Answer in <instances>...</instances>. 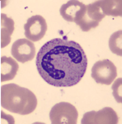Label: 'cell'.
I'll use <instances>...</instances> for the list:
<instances>
[{
	"label": "cell",
	"instance_id": "obj_2",
	"mask_svg": "<svg viewBox=\"0 0 122 124\" xmlns=\"http://www.w3.org/2000/svg\"><path fill=\"white\" fill-rule=\"evenodd\" d=\"M1 105L3 108L20 115H28L37 107L36 96L27 88L15 84L1 87Z\"/></svg>",
	"mask_w": 122,
	"mask_h": 124
},
{
	"label": "cell",
	"instance_id": "obj_7",
	"mask_svg": "<svg viewBox=\"0 0 122 124\" xmlns=\"http://www.w3.org/2000/svg\"><path fill=\"white\" fill-rule=\"evenodd\" d=\"M12 55L17 61L22 63L31 61L35 58L36 47L28 39H18L13 44Z\"/></svg>",
	"mask_w": 122,
	"mask_h": 124
},
{
	"label": "cell",
	"instance_id": "obj_5",
	"mask_svg": "<svg viewBox=\"0 0 122 124\" xmlns=\"http://www.w3.org/2000/svg\"><path fill=\"white\" fill-rule=\"evenodd\" d=\"M47 23L41 15L31 17L24 25L25 37L31 41H39L44 37L47 31Z\"/></svg>",
	"mask_w": 122,
	"mask_h": 124
},
{
	"label": "cell",
	"instance_id": "obj_12",
	"mask_svg": "<svg viewBox=\"0 0 122 124\" xmlns=\"http://www.w3.org/2000/svg\"><path fill=\"white\" fill-rule=\"evenodd\" d=\"M109 47L111 52L117 55H122V31H115L111 36L109 40Z\"/></svg>",
	"mask_w": 122,
	"mask_h": 124
},
{
	"label": "cell",
	"instance_id": "obj_9",
	"mask_svg": "<svg viewBox=\"0 0 122 124\" xmlns=\"http://www.w3.org/2000/svg\"><path fill=\"white\" fill-rule=\"evenodd\" d=\"M19 65L13 58L1 57V82L12 80L17 75Z\"/></svg>",
	"mask_w": 122,
	"mask_h": 124
},
{
	"label": "cell",
	"instance_id": "obj_14",
	"mask_svg": "<svg viewBox=\"0 0 122 124\" xmlns=\"http://www.w3.org/2000/svg\"><path fill=\"white\" fill-rule=\"evenodd\" d=\"M121 86H122V79L119 78L114 82L112 85V90L113 95L115 97V100L118 103H122V91H121Z\"/></svg>",
	"mask_w": 122,
	"mask_h": 124
},
{
	"label": "cell",
	"instance_id": "obj_10",
	"mask_svg": "<svg viewBox=\"0 0 122 124\" xmlns=\"http://www.w3.org/2000/svg\"><path fill=\"white\" fill-rule=\"evenodd\" d=\"M15 29L13 19L4 13L1 14V48H4L11 41V37Z\"/></svg>",
	"mask_w": 122,
	"mask_h": 124
},
{
	"label": "cell",
	"instance_id": "obj_11",
	"mask_svg": "<svg viewBox=\"0 0 122 124\" xmlns=\"http://www.w3.org/2000/svg\"><path fill=\"white\" fill-rule=\"evenodd\" d=\"M98 3L105 16H122L121 0H101L98 1Z\"/></svg>",
	"mask_w": 122,
	"mask_h": 124
},
{
	"label": "cell",
	"instance_id": "obj_1",
	"mask_svg": "<svg viewBox=\"0 0 122 124\" xmlns=\"http://www.w3.org/2000/svg\"><path fill=\"white\" fill-rule=\"evenodd\" d=\"M40 75L55 87L79 84L87 69V57L81 45L73 41L55 38L43 45L36 58Z\"/></svg>",
	"mask_w": 122,
	"mask_h": 124
},
{
	"label": "cell",
	"instance_id": "obj_3",
	"mask_svg": "<svg viewBox=\"0 0 122 124\" xmlns=\"http://www.w3.org/2000/svg\"><path fill=\"white\" fill-rule=\"evenodd\" d=\"M79 117L77 108L68 102H60L50 112L52 124H76Z\"/></svg>",
	"mask_w": 122,
	"mask_h": 124
},
{
	"label": "cell",
	"instance_id": "obj_8",
	"mask_svg": "<svg viewBox=\"0 0 122 124\" xmlns=\"http://www.w3.org/2000/svg\"><path fill=\"white\" fill-rule=\"evenodd\" d=\"M86 7L83 3L77 0H71L61 6L59 13L64 19L70 23H77L84 14Z\"/></svg>",
	"mask_w": 122,
	"mask_h": 124
},
{
	"label": "cell",
	"instance_id": "obj_13",
	"mask_svg": "<svg viewBox=\"0 0 122 124\" xmlns=\"http://www.w3.org/2000/svg\"><path fill=\"white\" fill-rule=\"evenodd\" d=\"M76 23L79 25L80 29H81L83 31H89L90 30L96 28V27L99 25L98 23L95 22L94 20H93L88 15H87V7H86V11H85L84 14L82 16L81 18H80Z\"/></svg>",
	"mask_w": 122,
	"mask_h": 124
},
{
	"label": "cell",
	"instance_id": "obj_4",
	"mask_svg": "<svg viewBox=\"0 0 122 124\" xmlns=\"http://www.w3.org/2000/svg\"><path fill=\"white\" fill-rule=\"evenodd\" d=\"M116 76V67L109 60L106 59L96 62L92 68V77L97 84L110 85Z\"/></svg>",
	"mask_w": 122,
	"mask_h": 124
},
{
	"label": "cell",
	"instance_id": "obj_6",
	"mask_svg": "<svg viewBox=\"0 0 122 124\" xmlns=\"http://www.w3.org/2000/svg\"><path fill=\"white\" fill-rule=\"evenodd\" d=\"M118 121L117 113L111 108H104L97 112L86 113L81 123L83 124H116Z\"/></svg>",
	"mask_w": 122,
	"mask_h": 124
}]
</instances>
